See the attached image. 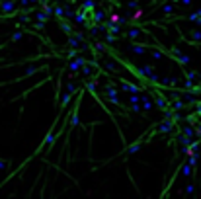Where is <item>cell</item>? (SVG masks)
<instances>
[{"instance_id":"1","label":"cell","mask_w":201,"mask_h":199,"mask_svg":"<svg viewBox=\"0 0 201 199\" xmlns=\"http://www.w3.org/2000/svg\"><path fill=\"white\" fill-rule=\"evenodd\" d=\"M133 51H135V53H144V49L139 47V45H133Z\"/></svg>"}]
</instances>
